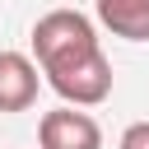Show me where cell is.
<instances>
[{
	"mask_svg": "<svg viewBox=\"0 0 149 149\" xmlns=\"http://www.w3.org/2000/svg\"><path fill=\"white\" fill-rule=\"evenodd\" d=\"M33 56L65 107L84 112L112 98V61L102 56V42L79 9H47L33 23Z\"/></svg>",
	"mask_w": 149,
	"mask_h": 149,
	"instance_id": "1",
	"label": "cell"
},
{
	"mask_svg": "<svg viewBox=\"0 0 149 149\" xmlns=\"http://www.w3.org/2000/svg\"><path fill=\"white\" fill-rule=\"evenodd\" d=\"M37 61L23 51H0V112H28L37 102Z\"/></svg>",
	"mask_w": 149,
	"mask_h": 149,
	"instance_id": "3",
	"label": "cell"
},
{
	"mask_svg": "<svg viewBox=\"0 0 149 149\" xmlns=\"http://www.w3.org/2000/svg\"><path fill=\"white\" fill-rule=\"evenodd\" d=\"M37 149H102V126L79 107L42 112L37 121Z\"/></svg>",
	"mask_w": 149,
	"mask_h": 149,
	"instance_id": "2",
	"label": "cell"
},
{
	"mask_svg": "<svg viewBox=\"0 0 149 149\" xmlns=\"http://www.w3.org/2000/svg\"><path fill=\"white\" fill-rule=\"evenodd\" d=\"M121 149H149V121H130L121 130Z\"/></svg>",
	"mask_w": 149,
	"mask_h": 149,
	"instance_id": "5",
	"label": "cell"
},
{
	"mask_svg": "<svg viewBox=\"0 0 149 149\" xmlns=\"http://www.w3.org/2000/svg\"><path fill=\"white\" fill-rule=\"evenodd\" d=\"M98 23L112 37L149 42V0H98Z\"/></svg>",
	"mask_w": 149,
	"mask_h": 149,
	"instance_id": "4",
	"label": "cell"
}]
</instances>
